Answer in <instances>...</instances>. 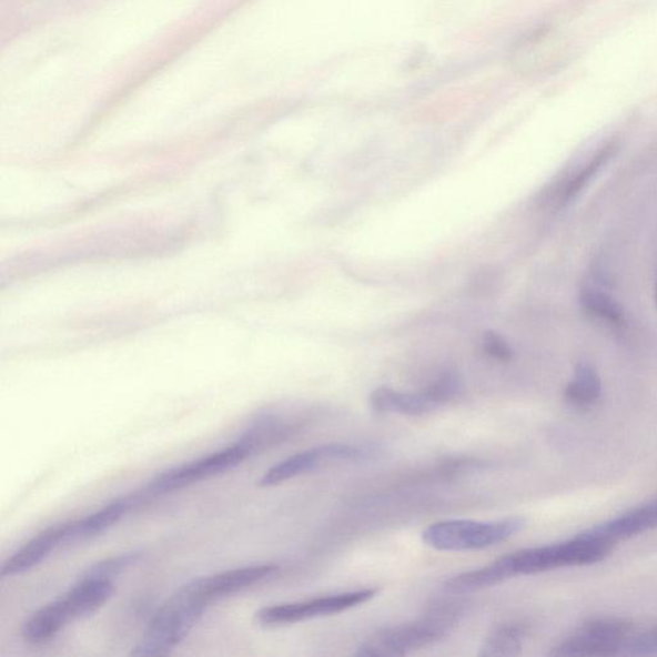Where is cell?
Here are the masks:
<instances>
[{
	"label": "cell",
	"instance_id": "6da1fadb",
	"mask_svg": "<svg viewBox=\"0 0 657 657\" xmlns=\"http://www.w3.org/2000/svg\"><path fill=\"white\" fill-rule=\"evenodd\" d=\"M465 606L458 602H438L421 619L383 628L368 636L353 653L360 657L405 656L446 638L463 618Z\"/></svg>",
	"mask_w": 657,
	"mask_h": 657
},
{
	"label": "cell",
	"instance_id": "7a4b0ae2",
	"mask_svg": "<svg viewBox=\"0 0 657 657\" xmlns=\"http://www.w3.org/2000/svg\"><path fill=\"white\" fill-rule=\"evenodd\" d=\"M209 605L208 599L196 593L192 583H186L155 611L142 639L139 640L131 655L164 656L171 654L200 621Z\"/></svg>",
	"mask_w": 657,
	"mask_h": 657
},
{
	"label": "cell",
	"instance_id": "3957f363",
	"mask_svg": "<svg viewBox=\"0 0 657 657\" xmlns=\"http://www.w3.org/2000/svg\"><path fill=\"white\" fill-rule=\"evenodd\" d=\"M614 544L589 532L563 544L520 549L499 557L508 579L517 575H532L566 566L590 565L603 562L613 553Z\"/></svg>",
	"mask_w": 657,
	"mask_h": 657
},
{
	"label": "cell",
	"instance_id": "277c9868",
	"mask_svg": "<svg viewBox=\"0 0 657 657\" xmlns=\"http://www.w3.org/2000/svg\"><path fill=\"white\" fill-rule=\"evenodd\" d=\"M524 525L520 516L497 522L445 520L424 529L422 539L425 546L437 552H476L504 544L522 532Z\"/></svg>",
	"mask_w": 657,
	"mask_h": 657
},
{
	"label": "cell",
	"instance_id": "5b68a950",
	"mask_svg": "<svg viewBox=\"0 0 657 657\" xmlns=\"http://www.w3.org/2000/svg\"><path fill=\"white\" fill-rule=\"evenodd\" d=\"M463 384L455 373H446L422 391L405 393L387 387L377 388L368 398L376 415L423 416L449 404L462 392Z\"/></svg>",
	"mask_w": 657,
	"mask_h": 657
},
{
	"label": "cell",
	"instance_id": "8992f818",
	"mask_svg": "<svg viewBox=\"0 0 657 657\" xmlns=\"http://www.w3.org/2000/svg\"><path fill=\"white\" fill-rule=\"evenodd\" d=\"M251 456V452L236 442L233 446L213 452L196 462L180 465L155 476L146 484L142 493L145 499L169 495V493L192 486L194 483L232 471Z\"/></svg>",
	"mask_w": 657,
	"mask_h": 657
},
{
	"label": "cell",
	"instance_id": "52a82bcc",
	"mask_svg": "<svg viewBox=\"0 0 657 657\" xmlns=\"http://www.w3.org/2000/svg\"><path fill=\"white\" fill-rule=\"evenodd\" d=\"M373 455L374 449L368 446L347 445V443H328V445L312 447L270 467L261 476L259 486L262 488L275 487L303 474L323 469V467L341 463L366 462Z\"/></svg>",
	"mask_w": 657,
	"mask_h": 657
},
{
	"label": "cell",
	"instance_id": "ba28073f",
	"mask_svg": "<svg viewBox=\"0 0 657 657\" xmlns=\"http://www.w3.org/2000/svg\"><path fill=\"white\" fill-rule=\"evenodd\" d=\"M376 594L377 590L374 588H364L306 599V602L264 607L256 614V621L264 627L291 626V624L351 610L353 607L368 603Z\"/></svg>",
	"mask_w": 657,
	"mask_h": 657
},
{
	"label": "cell",
	"instance_id": "9c48e42d",
	"mask_svg": "<svg viewBox=\"0 0 657 657\" xmlns=\"http://www.w3.org/2000/svg\"><path fill=\"white\" fill-rule=\"evenodd\" d=\"M634 634V626L623 619H595L554 648V656H610L619 654Z\"/></svg>",
	"mask_w": 657,
	"mask_h": 657
},
{
	"label": "cell",
	"instance_id": "30bf717a",
	"mask_svg": "<svg viewBox=\"0 0 657 657\" xmlns=\"http://www.w3.org/2000/svg\"><path fill=\"white\" fill-rule=\"evenodd\" d=\"M279 570L281 568L274 564L244 566V568L219 573L211 577L196 578L191 583L211 604L215 599L241 593L243 589L274 578Z\"/></svg>",
	"mask_w": 657,
	"mask_h": 657
},
{
	"label": "cell",
	"instance_id": "8fae6325",
	"mask_svg": "<svg viewBox=\"0 0 657 657\" xmlns=\"http://www.w3.org/2000/svg\"><path fill=\"white\" fill-rule=\"evenodd\" d=\"M145 497L142 492L125 497H120L105 505L100 512H97L82 519L64 524L63 545H75L79 542L101 536L104 532L113 527L123 516L139 504H142Z\"/></svg>",
	"mask_w": 657,
	"mask_h": 657
},
{
	"label": "cell",
	"instance_id": "7c38bea8",
	"mask_svg": "<svg viewBox=\"0 0 657 657\" xmlns=\"http://www.w3.org/2000/svg\"><path fill=\"white\" fill-rule=\"evenodd\" d=\"M64 536V524H57L38 534L37 537L28 542L18 553L13 554L2 565V578L16 577L34 569L40 563H43L49 554L55 548L62 547Z\"/></svg>",
	"mask_w": 657,
	"mask_h": 657
},
{
	"label": "cell",
	"instance_id": "4fadbf2b",
	"mask_svg": "<svg viewBox=\"0 0 657 657\" xmlns=\"http://www.w3.org/2000/svg\"><path fill=\"white\" fill-rule=\"evenodd\" d=\"M114 593L112 580L79 579L61 603L70 623L85 619L109 602Z\"/></svg>",
	"mask_w": 657,
	"mask_h": 657
},
{
	"label": "cell",
	"instance_id": "5bb4252c",
	"mask_svg": "<svg viewBox=\"0 0 657 657\" xmlns=\"http://www.w3.org/2000/svg\"><path fill=\"white\" fill-rule=\"evenodd\" d=\"M657 527V497L650 503L639 506L627 514H624L611 522L588 530L594 536L611 542L628 539L638 534L651 530Z\"/></svg>",
	"mask_w": 657,
	"mask_h": 657
},
{
	"label": "cell",
	"instance_id": "9a60e30c",
	"mask_svg": "<svg viewBox=\"0 0 657 657\" xmlns=\"http://www.w3.org/2000/svg\"><path fill=\"white\" fill-rule=\"evenodd\" d=\"M294 431L295 424L287 423L281 416L262 414L254 418L237 442L254 455L257 454L259 451L290 438V435L294 433Z\"/></svg>",
	"mask_w": 657,
	"mask_h": 657
},
{
	"label": "cell",
	"instance_id": "2e32d148",
	"mask_svg": "<svg viewBox=\"0 0 657 657\" xmlns=\"http://www.w3.org/2000/svg\"><path fill=\"white\" fill-rule=\"evenodd\" d=\"M69 623V616L59 598L32 614L23 624L21 636L30 645L46 644L59 635Z\"/></svg>",
	"mask_w": 657,
	"mask_h": 657
},
{
	"label": "cell",
	"instance_id": "e0dca14e",
	"mask_svg": "<svg viewBox=\"0 0 657 657\" xmlns=\"http://www.w3.org/2000/svg\"><path fill=\"white\" fill-rule=\"evenodd\" d=\"M580 307L586 312V315L594 319L595 322L602 323L614 331H624L627 326V317L624 315L623 309L618 302L613 300L610 295L595 290V287L587 286L580 292Z\"/></svg>",
	"mask_w": 657,
	"mask_h": 657
},
{
	"label": "cell",
	"instance_id": "ac0fdd59",
	"mask_svg": "<svg viewBox=\"0 0 657 657\" xmlns=\"http://www.w3.org/2000/svg\"><path fill=\"white\" fill-rule=\"evenodd\" d=\"M529 634V627L523 623L503 624L489 631L481 647L479 656H515L522 651L523 643Z\"/></svg>",
	"mask_w": 657,
	"mask_h": 657
},
{
	"label": "cell",
	"instance_id": "d6986e66",
	"mask_svg": "<svg viewBox=\"0 0 657 657\" xmlns=\"http://www.w3.org/2000/svg\"><path fill=\"white\" fill-rule=\"evenodd\" d=\"M602 381L596 370L587 364L575 368L573 381L565 388V400L578 408L594 406L602 397Z\"/></svg>",
	"mask_w": 657,
	"mask_h": 657
},
{
	"label": "cell",
	"instance_id": "ffe728a7",
	"mask_svg": "<svg viewBox=\"0 0 657 657\" xmlns=\"http://www.w3.org/2000/svg\"><path fill=\"white\" fill-rule=\"evenodd\" d=\"M142 553L133 552L95 563L79 579L112 580L142 560Z\"/></svg>",
	"mask_w": 657,
	"mask_h": 657
},
{
	"label": "cell",
	"instance_id": "44dd1931",
	"mask_svg": "<svg viewBox=\"0 0 657 657\" xmlns=\"http://www.w3.org/2000/svg\"><path fill=\"white\" fill-rule=\"evenodd\" d=\"M613 150V146H605L604 150L599 151L595 158L570 180L563 191V204L569 203L574 196H577L582 192V189L590 182V179L595 176L596 172L611 158Z\"/></svg>",
	"mask_w": 657,
	"mask_h": 657
},
{
	"label": "cell",
	"instance_id": "7402d4cb",
	"mask_svg": "<svg viewBox=\"0 0 657 657\" xmlns=\"http://www.w3.org/2000/svg\"><path fill=\"white\" fill-rule=\"evenodd\" d=\"M483 348L489 357L501 361V363H508L514 357V352L503 336L497 333L487 332L483 336Z\"/></svg>",
	"mask_w": 657,
	"mask_h": 657
},
{
	"label": "cell",
	"instance_id": "603a6c76",
	"mask_svg": "<svg viewBox=\"0 0 657 657\" xmlns=\"http://www.w3.org/2000/svg\"><path fill=\"white\" fill-rule=\"evenodd\" d=\"M623 650L628 655L657 654V626L644 635L629 639Z\"/></svg>",
	"mask_w": 657,
	"mask_h": 657
},
{
	"label": "cell",
	"instance_id": "cb8c5ba5",
	"mask_svg": "<svg viewBox=\"0 0 657 657\" xmlns=\"http://www.w3.org/2000/svg\"><path fill=\"white\" fill-rule=\"evenodd\" d=\"M655 297H656V303H657V277H656V286H655Z\"/></svg>",
	"mask_w": 657,
	"mask_h": 657
}]
</instances>
